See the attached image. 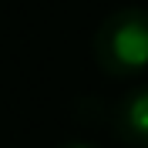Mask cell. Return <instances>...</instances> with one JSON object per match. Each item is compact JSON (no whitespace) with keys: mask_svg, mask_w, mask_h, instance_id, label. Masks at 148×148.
I'll use <instances>...</instances> for the list:
<instances>
[{"mask_svg":"<svg viewBox=\"0 0 148 148\" xmlns=\"http://www.w3.org/2000/svg\"><path fill=\"white\" fill-rule=\"evenodd\" d=\"M94 61L108 77H135L148 71V10L121 7L94 30Z\"/></svg>","mask_w":148,"mask_h":148,"instance_id":"obj_1","label":"cell"},{"mask_svg":"<svg viewBox=\"0 0 148 148\" xmlns=\"http://www.w3.org/2000/svg\"><path fill=\"white\" fill-rule=\"evenodd\" d=\"M118 131L121 138L138 148H148V84L128 91L118 104Z\"/></svg>","mask_w":148,"mask_h":148,"instance_id":"obj_2","label":"cell"},{"mask_svg":"<svg viewBox=\"0 0 148 148\" xmlns=\"http://www.w3.org/2000/svg\"><path fill=\"white\" fill-rule=\"evenodd\" d=\"M64 148H94V145H84V141H71V145H64Z\"/></svg>","mask_w":148,"mask_h":148,"instance_id":"obj_3","label":"cell"}]
</instances>
